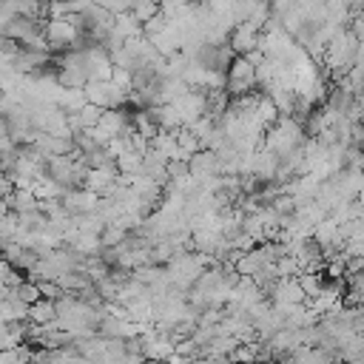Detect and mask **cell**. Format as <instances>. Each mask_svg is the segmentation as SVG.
<instances>
[{"instance_id":"3","label":"cell","mask_w":364,"mask_h":364,"mask_svg":"<svg viewBox=\"0 0 364 364\" xmlns=\"http://www.w3.org/2000/svg\"><path fill=\"white\" fill-rule=\"evenodd\" d=\"M259 85V74H256V63L250 57L236 54L230 60V65L225 68V91L230 97H245Z\"/></svg>"},{"instance_id":"2","label":"cell","mask_w":364,"mask_h":364,"mask_svg":"<svg viewBox=\"0 0 364 364\" xmlns=\"http://www.w3.org/2000/svg\"><path fill=\"white\" fill-rule=\"evenodd\" d=\"M43 37L48 43V48H80V43L85 40V28L80 14H68V17H48L43 23Z\"/></svg>"},{"instance_id":"5","label":"cell","mask_w":364,"mask_h":364,"mask_svg":"<svg viewBox=\"0 0 364 364\" xmlns=\"http://www.w3.org/2000/svg\"><path fill=\"white\" fill-rule=\"evenodd\" d=\"M228 46L233 48V54L250 57L262 46V28H256L250 23H236L233 31H230V37H228Z\"/></svg>"},{"instance_id":"1","label":"cell","mask_w":364,"mask_h":364,"mask_svg":"<svg viewBox=\"0 0 364 364\" xmlns=\"http://www.w3.org/2000/svg\"><path fill=\"white\" fill-rule=\"evenodd\" d=\"M262 145L279 156H287L293 151H299L304 145V128L296 117H279L267 131H264V139Z\"/></svg>"},{"instance_id":"6","label":"cell","mask_w":364,"mask_h":364,"mask_svg":"<svg viewBox=\"0 0 364 364\" xmlns=\"http://www.w3.org/2000/svg\"><path fill=\"white\" fill-rule=\"evenodd\" d=\"M60 202H63V208H65L71 216H85V213L97 210V205H100V193H94L91 188L80 185V188H68V191L63 193Z\"/></svg>"},{"instance_id":"7","label":"cell","mask_w":364,"mask_h":364,"mask_svg":"<svg viewBox=\"0 0 364 364\" xmlns=\"http://www.w3.org/2000/svg\"><path fill=\"white\" fill-rule=\"evenodd\" d=\"M28 321L31 324H40V327H51L57 321V301L54 299H37L31 307H28Z\"/></svg>"},{"instance_id":"4","label":"cell","mask_w":364,"mask_h":364,"mask_svg":"<svg viewBox=\"0 0 364 364\" xmlns=\"http://www.w3.org/2000/svg\"><path fill=\"white\" fill-rule=\"evenodd\" d=\"M85 100L100 105V108H122V102L128 100V91H122L114 80H91L82 85Z\"/></svg>"},{"instance_id":"9","label":"cell","mask_w":364,"mask_h":364,"mask_svg":"<svg viewBox=\"0 0 364 364\" xmlns=\"http://www.w3.org/2000/svg\"><path fill=\"white\" fill-rule=\"evenodd\" d=\"M347 9H350V14H358V11H364V0H347Z\"/></svg>"},{"instance_id":"8","label":"cell","mask_w":364,"mask_h":364,"mask_svg":"<svg viewBox=\"0 0 364 364\" xmlns=\"http://www.w3.org/2000/svg\"><path fill=\"white\" fill-rule=\"evenodd\" d=\"M350 23H353V26H350V31L358 37V43H364V11L353 14V17H350Z\"/></svg>"}]
</instances>
